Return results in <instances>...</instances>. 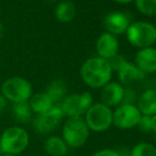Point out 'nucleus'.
<instances>
[{"label": "nucleus", "mask_w": 156, "mask_h": 156, "mask_svg": "<svg viewBox=\"0 0 156 156\" xmlns=\"http://www.w3.org/2000/svg\"><path fill=\"white\" fill-rule=\"evenodd\" d=\"M141 116L135 104L122 103L113 109V126L121 131H129L137 126Z\"/></svg>", "instance_id": "1a4fd4ad"}, {"label": "nucleus", "mask_w": 156, "mask_h": 156, "mask_svg": "<svg viewBox=\"0 0 156 156\" xmlns=\"http://www.w3.org/2000/svg\"><path fill=\"white\" fill-rule=\"evenodd\" d=\"M113 74V68L108 61L99 56L87 58L80 68L81 80L91 89H101L111 82Z\"/></svg>", "instance_id": "f257e3e1"}, {"label": "nucleus", "mask_w": 156, "mask_h": 156, "mask_svg": "<svg viewBox=\"0 0 156 156\" xmlns=\"http://www.w3.org/2000/svg\"><path fill=\"white\" fill-rule=\"evenodd\" d=\"M119 41L118 37L108 32H104L96 41V51L99 58L109 61L119 54Z\"/></svg>", "instance_id": "f8f14e48"}, {"label": "nucleus", "mask_w": 156, "mask_h": 156, "mask_svg": "<svg viewBox=\"0 0 156 156\" xmlns=\"http://www.w3.org/2000/svg\"><path fill=\"white\" fill-rule=\"evenodd\" d=\"M94 104L93 94L89 91L69 94L66 96L60 106L65 118L83 117L87 109Z\"/></svg>", "instance_id": "0eeeda50"}, {"label": "nucleus", "mask_w": 156, "mask_h": 156, "mask_svg": "<svg viewBox=\"0 0 156 156\" xmlns=\"http://www.w3.org/2000/svg\"><path fill=\"white\" fill-rule=\"evenodd\" d=\"M0 94L12 104L28 102L33 94V87L29 80L15 76L8 78L2 83Z\"/></svg>", "instance_id": "20e7f679"}, {"label": "nucleus", "mask_w": 156, "mask_h": 156, "mask_svg": "<svg viewBox=\"0 0 156 156\" xmlns=\"http://www.w3.org/2000/svg\"><path fill=\"white\" fill-rule=\"evenodd\" d=\"M137 11L147 17L156 16V0H134Z\"/></svg>", "instance_id": "4be33fe9"}, {"label": "nucleus", "mask_w": 156, "mask_h": 156, "mask_svg": "<svg viewBox=\"0 0 156 156\" xmlns=\"http://www.w3.org/2000/svg\"><path fill=\"white\" fill-rule=\"evenodd\" d=\"M120 153V156H129V149H120L118 150Z\"/></svg>", "instance_id": "cd10ccee"}, {"label": "nucleus", "mask_w": 156, "mask_h": 156, "mask_svg": "<svg viewBox=\"0 0 156 156\" xmlns=\"http://www.w3.org/2000/svg\"><path fill=\"white\" fill-rule=\"evenodd\" d=\"M64 118L65 117L60 104H54L48 113L34 116L32 119V126L38 134H50L61 124Z\"/></svg>", "instance_id": "9d476101"}, {"label": "nucleus", "mask_w": 156, "mask_h": 156, "mask_svg": "<svg viewBox=\"0 0 156 156\" xmlns=\"http://www.w3.org/2000/svg\"><path fill=\"white\" fill-rule=\"evenodd\" d=\"M3 34H4V26L2 25V23L0 21V37H2Z\"/></svg>", "instance_id": "c85d7f7f"}, {"label": "nucleus", "mask_w": 156, "mask_h": 156, "mask_svg": "<svg viewBox=\"0 0 156 156\" xmlns=\"http://www.w3.org/2000/svg\"><path fill=\"white\" fill-rule=\"evenodd\" d=\"M44 151L49 156H66L69 148L58 135H50L44 141Z\"/></svg>", "instance_id": "f3484780"}, {"label": "nucleus", "mask_w": 156, "mask_h": 156, "mask_svg": "<svg viewBox=\"0 0 156 156\" xmlns=\"http://www.w3.org/2000/svg\"><path fill=\"white\" fill-rule=\"evenodd\" d=\"M136 106L138 111L144 116L156 115V89L149 88L138 94L136 100Z\"/></svg>", "instance_id": "2eb2a0df"}, {"label": "nucleus", "mask_w": 156, "mask_h": 156, "mask_svg": "<svg viewBox=\"0 0 156 156\" xmlns=\"http://www.w3.org/2000/svg\"><path fill=\"white\" fill-rule=\"evenodd\" d=\"M8 104H9L8 100L0 94V114L3 113V112L5 111L6 107H8Z\"/></svg>", "instance_id": "393cba45"}, {"label": "nucleus", "mask_w": 156, "mask_h": 156, "mask_svg": "<svg viewBox=\"0 0 156 156\" xmlns=\"http://www.w3.org/2000/svg\"><path fill=\"white\" fill-rule=\"evenodd\" d=\"M103 23L107 32L118 36V35L125 34L131 21L125 13L120 11H114L105 16Z\"/></svg>", "instance_id": "ddd939ff"}, {"label": "nucleus", "mask_w": 156, "mask_h": 156, "mask_svg": "<svg viewBox=\"0 0 156 156\" xmlns=\"http://www.w3.org/2000/svg\"><path fill=\"white\" fill-rule=\"evenodd\" d=\"M89 131L104 133L113 126V109L103 103L94 102L83 116Z\"/></svg>", "instance_id": "423d86ee"}, {"label": "nucleus", "mask_w": 156, "mask_h": 156, "mask_svg": "<svg viewBox=\"0 0 156 156\" xmlns=\"http://www.w3.org/2000/svg\"><path fill=\"white\" fill-rule=\"evenodd\" d=\"M90 156H120V153L118 150L111 148H104L94 152Z\"/></svg>", "instance_id": "b1692460"}, {"label": "nucleus", "mask_w": 156, "mask_h": 156, "mask_svg": "<svg viewBox=\"0 0 156 156\" xmlns=\"http://www.w3.org/2000/svg\"><path fill=\"white\" fill-rule=\"evenodd\" d=\"M90 133L83 117L66 118L62 125L61 137L69 149H79L86 144Z\"/></svg>", "instance_id": "7ed1b4c3"}, {"label": "nucleus", "mask_w": 156, "mask_h": 156, "mask_svg": "<svg viewBox=\"0 0 156 156\" xmlns=\"http://www.w3.org/2000/svg\"><path fill=\"white\" fill-rule=\"evenodd\" d=\"M134 64L146 76L156 73V48L147 47L139 49L135 55Z\"/></svg>", "instance_id": "4468645a"}, {"label": "nucleus", "mask_w": 156, "mask_h": 156, "mask_svg": "<svg viewBox=\"0 0 156 156\" xmlns=\"http://www.w3.org/2000/svg\"><path fill=\"white\" fill-rule=\"evenodd\" d=\"M28 103H29L34 116L43 115V114L48 113L54 105V103L52 102L50 97L45 91L33 94L30 100L28 101Z\"/></svg>", "instance_id": "dca6fc26"}, {"label": "nucleus", "mask_w": 156, "mask_h": 156, "mask_svg": "<svg viewBox=\"0 0 156 156\" xmlns=\"http://www.w3.org/2000/svg\"><path fill=\"white\" fill-rule=\"evenodd\" d=\"M12 114L14 119L18 123H28L32 121L33 116H34L28 102L12 104Z\"/></svg>", "instance_id": "aec40b11"}, {"label": "nucleus", "mask_w": 156, "mask_h": 156, "mask_svg": "<svg viewBox=\"0 0 156 156\" xmlns=\"http://www.w3.org/2000/svg\"><path fill=\"white\" fill-rule=\"evenodd\" d=\"M113 1L116 2V3H119V4H129V3L134 2V0H113Z\"/></svg>", "instance_id": "bb28decb"}, {"label": "nucleus", "mask_w": 156, "mask_h": 156, "mask_svg": "<svg viewBox=\"0 0 156 156\" xmlns=\"http://www.w3.org/2000/svg\"><path fill=\"white\" fill-rule=\"evenodd\" d=\"M55 17L60 23H68L76 15V6L72 1H61L55 9Z\"/></svg>", "instance_id": "6ab92c4d"}, {"label": "nucleus", "mask_w": 156, "mask_h": 156, "mask_svg": "<svg viewBox=\"0 0 156 156\" xmlns=\"http://www.w3.org/2000/svg\"><path fill=\"white\" fill-rule=\"evenodd\" d=\"M30 135L25 127L12 125L0 134V154L20 155L28 149Z\"/></svg>", "instance_id": "f03ea898"}, {"label": "nucleus", "mask_w": 156, "mask_h": 156, "mask_svg": "<svg viewBox=\"0 0 156 156\" xmlns=\"http://www.w3.org/2000/svg\"><path fill=\"white\" fill-rule=\"evenodd\" d=\"M125 36L129 45L138 49L153 47L156 43V26L144 20L134 21L129 23Z\"/></svg>", "instance_id": "39448f33"}, {"label": "nucleus", "mask_w": 156, "mask_h": 156, "mask_svg": "<svg viewBox=\"0 0 156 156\" xmlns=\"http://www.w3.org/2000/svg\"><path fill=\"white\" fill-rule=\"evenodd\" d=\"M136 127H137L140 132H142V133L150 134L151 133V117L150 116L142 115Z\"/></svg>", "instance_id": "5701e85b"}, {"label": "nucleus", "mask_w": 156, "mask_h": 156, "mask_svg": "<svg viewBox=\"0 0 156 156\" xmlns=\"http://www.w3.org/2000/svg\"><path fill=\"white\" fill-rule=\"evenodd\" d=\"M61 1H72V0H61Z\"/></svg>", "instance_id": "7c9ffc66"}, {"label": "nucleus", "mask_w": 156, "mask_h": 156, "mask_svg": "<svg viewBox=\"0 0 156 156\" xmlns=\"http://www.w3.org/2000/svg\"><path fill=\"white\" fill-rule=\"evenodd\" d=\"M1 156H18V155H11V154H2Z\"/></svg>", "instance_id": "c756f323"}, {"label": "nucleus", "mask_w": 156, "mask_h": 156, "mask_svg": "<svg viewBox=\"0 0 156 156\" xmlns=\"http://www.w3.org/2000/svg\"><path fill=\"white\" fill-rule=\"evenodd\" d=\"M108 62L113 68V71L117 73L118 82L123 86L146 78V74L142 73L136 67L135 64L125 60L120 54H117L115 58H111Z\"/></svg>", "instance_id": "6e6552de"}, {"label": "nucleus", "mask_w": 156, "mask_h": 156, "mask_svg": "<svg viewBox=\"0 0 156 156\" xmlns=\"http://www.w3.org/2000/svg\"><path fill=\"white\" fill-rule=\"evenodd\" d=\"M45 93L50 97L54 104H60L68 94L67 85L63 80H60V79L53 80L47 86Z\"/></svg>", "instance_id": "a211bd4d"}, {"label": "nucleus", "mask_w": 156, "mask_h": 156, "mask_svg": "<svg viewBox=\"0 0 156 156\" xmlns=\"http://www.w3.org/2000/svg\"><path fill=\"white\" fill-rule=\"evenodd\" d=\"M125 87L118 81H111L100 89V102L112 109L123 103Z\"/></svg>", "instance_id": "9b49d317"}, {"label": "nucleus", "mask_w": 156, "mask_h": 156, "mask_svg": "<svg viewBox=\"0 0 156 156\" xmlns=\"http://www.w3.org/2000/svg\"><path fill=\"white\" fill-rule=\"evenodd\" d=\"M151 133L156 135V115L151 117Z\"/></svg>", "instance_id": "a878e982"}, {"label": "nucleus", "mask_w": 156, "mask_h": 156, "mask_svg": "<svg viewBox=\"0 0 156 156\" xmlns=\"http://www.w3.org/2000/svg\"><path fill=\"white\" fill-rule=\"evenodd\" d=\"M129 156H156V146L151 142H138L129 150Z\"/></svg>", "instance_id": "412c9836"}]
</instances>
